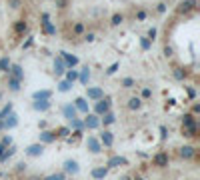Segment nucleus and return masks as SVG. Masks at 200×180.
<instances>
[{"instance_id":"f257e3e1","label":"nucleus","mask_w":200,"mask_h":180,"mask_svg":"<svg viewBox=\"0 0 200 180\" xmlns=\"http://www.w3.org/2000/svg\"><path fill=\"white\" fill-rule=\"evenodd\" d=\"M108 110H110V100H108V98H100V100L96 102V106H94V112L98 114V116H102V114H106Z\"/></svg>"},{"instance_id":"f03ea898","label":"nucleus","mask_w":200,"mask_h":180,"mask_svg":"<svg viewBox=\"0 0 200 180\" xmlns=\"http://www.w3.org/2000/svg\"><path fill=\"white\" fill-rule=\"evenodd\" d=\"M84 128H90V130H94V128H98L100 126V118H98V114H88V116L84 118Z\"/></svg>"},{"instance_id":"7ed1b4c3","label":"nucleus","mask_w":200,"mask_h":180,"mask_svg":"<svg viewBox=\"0 0 200 180\" xmlns=\"http://www.w3.org/2000/svg\"><path fill=\"white\" fill-rule=\"evenodd\" d=\"M86 146H88V150L92 152V154H98V152L102 150V144H100V140H96L94 136H88V140H86Z\"/></svg>"},{"instance_id":"20e7f679","label":"nucleus","mask_w":200,"mask_h":180,"mask_svg":"<svg viewBox=\"0 0 200 180\" xmlns=\"http://www.w3.org/2000/svg\"><path fill=\"white\" fill-rule=\"evenodd\" d=\"M154 166L166 168V166H168V154H166V152H158V154L154 156Z\"/></svg>"},{"instance_id":"39448f33","label":"nucleus","mask_w":200,"mask_h":180,"mask_svg":"<svg viewBox=\"0 0 200 180\" xmlns=\"http://www.w3.org/2000/svg\"><path fill=\"white\" fill-rule=\"evenodd\" d=\"M196 8V0H184V2L178 6V12L180 14H186V12H190V10Z\"/></svg>"},{"instance_id":"423d86ee","label":"nucleus","mask_w":200,"mask_h":180,"mask_svg":"<svg viewBox=\"0 0 200 180\" xmlns=\"http://www.w3.org/2000/svg\"><path fill=\"white\" fill-rule=\"evenodd\" d=\"M60 58H62V62L66 64V66H70V68L78 64V58L72 56V54H68V52H60Z\"/></svg>"},{"instance_id":"0eeeda50","label":"nucleus","mask_w":200,"mask_h":180,"mask_svg":"<svg viewBox=\"0 0 200 180\" xmlns=\"http://www.w3.org/2000/svg\"><path fill=\"white\" fill-rule=\"evenodd\" d=\"M100 144H104V146H112V144H114V134L108 132V130H104V132L100 134Z\"/></svg>"},{"instance_id":"6e6552de","label":"nucleus","mask_w":200,"mask_h":180,"mask_svg":"<svg viewBox=\"0 0 200 180\" xmlns=\"http://www.w3.org/2000/svg\"><path fill=\"white\" fill-rule=\"evenodd\" d=\"M42 152H44V146L42 144H30L28 148H26V154L28 156H40Z\"/></svg>"},{"instance_id":"1a4fd4ad","label":"nucleus","mask_w":200,"mask_h":180,"mask_svg":"<svg viewBox=\"0 0 200 180\" xmlns=\"http://www.w3.org/2000/svg\"><path fill=\"white\" fill-rule=\"evenodd\" d=\"M80 170V166H78V162L76 160H66L64 162V172H68V174H76Z\"/></svg>"},{"instance_id":"9d476101","label":"nucleus","mask_w":200,"mask_h":180,"mask_svg":"<svg viewBox=\"0 0 200 180\" xmlns=\"http://www.w3.org/2000/svg\"><path fill=\"white\" fill-rule=\"evenodd\" d=\"M194 154H196V148H194V146H182V148H180V156L184 158V160L194 158Z\"/></svg>"},{"instance_id":"9b49d317","label":"nucleus","mask_w":200,"mask_h":180,"mask_svg":"<svg viewBox=\"0 0 200 180\" xmlns=\"http://www.w3.org/2000/svg\"><path fill=\"white\" fill-rule=\"evenodd\" d=\"M86 96L90 100H100V98H104V92H102V88H88L86 90Z\"/></svg>"},{"instance_id":"f8f14e48","label":"nucleus","mask_w":200,"mask_h":180,"mask_svg":"<svg viewBox=\"0 0 200 180\" xmlns=\"http://www.w3.org/2000/svg\"><path fill=\"white\" fill-rule=\"evenodd\" d=\"M16 124H18V116H16V114H12V112L8 114V118L2 120V126H4V128H14Z\"/></svg>"},{"instance_id":"ddd939ff","label":"nucleus","mask_w":200,"mask_h":180,"mask_svg":"<svg viewBox=\"0 0 200 180\" xmlns=\"http://www.w3.org/2000/svg\"><path fill=\"white\" fill-rule=\"evenodd\" d=\"M90 174H92V178H94V180H102V178H104L106 174H108V166H98V168H94V170L90 172Z\"/></svg>"},{"instance_id":"4468645a","label":"nucleus","mask_w":200,"mask_h":180,"mask_svg":"<svg viewBox=\"0 0 200 180\" xmlns=\"http://www.w3.org/2000/svg\"><path fill=\"white\" fill-rule=\"evenodd\" d=\"M76 106H74V104H66V106H64L62 108V114H64V116H66L68 120H72V118H76Z\"/></svg>"},{"instance_id":"2eb2a0df","label":"nucleus","mask_w":200,"mask_h":180,"mask_svg":"<svg viewBox=\"0 0 200 180\" xmlns=\"http://www.w3.org/2000/svg\"><path fill=\"white\" fill-rule=\"evenodd\" d=\"M42 26H44V32H46V34H54V32H56V28H54V26L50 24V20H48V14H46V12L42 14Z\"/></svg>"},{"instance_id":"dca6fc26","label":"nucleus","mask_w":200,"mask_h":180,"mask_svg":"<svg viewBox=\"0 0 200 180\" xmlns=\"http://www.w3.org/2000/svg\"><path fill=\"white\" fill-rule=\"evenodd\" d=\"M128 160L124 156H112L110 160H108V166H126Z\"/></svg>"},{"instance_id":"f3484780","label":"nucleus","mask_w":200,"mask_h":180,"mask_svg":"<svg viewBox=\"0 0 200 180\" xmlns=\"http://www.w3.org/2000/svg\"><path fill=\"white\" fill-rule=\"evenodd\" d=\"M8 72L14 76V78H18V80H22V76H24V72H22V66L20 64H12V66L8 68Z\"/></svg>"},{"instance_id":"a211bd4d","label":"nucleus","mask_w":200,"mask_h":180,"mask_svg":"<svg viewBox=\"0 0 200 180\" xmlns=\"http://www.w3.org/2000/svg\"><path fill=\"white\" fill-rule=\"evenodd\" d=\"M74 106H76V110L88 114V102H86V98H76V100H74Z\"/></svg>"},{"instance_id":"6ab92c4d","label":"nucleus","mask_w":200,"mask_h":180,"mask_svg":"<svg viewBox=\"0 0 200 180\" xmlns=\"http://www.w3.org/2000/svg\"><path fill=\"white\" fill-rule=\"evenodd\" d=\"M50 96H52L50 90H38V92H34V94H32L34 100H50Z\"/></svg>"},{"instance_id":"aec40b11","label":"nucleus","mask_w":200,"mask_h":180,"mask_svg":"<svg viewBox=\"0 0 200 180\" xmlns=\"http://www.w3.org/2000/svg\"><path fill=\"white\" fill-rule=\"evenodd\" d=\"M56 140V134L54 132H40V142H44V144H50V142H54Z\"/></svg>"},{"instance_id":"412c9836","label":"nucleus","mask_w":200,"mask_h":180,"mask_svg":"<svg viewBox=\"0 0 200 180\" xmlns=\"http://www.w3.org/2000/svg\"><path fill=\"white\" fill-rule=\"evenodd\" d=\"M26 30H28V24H26L24 20H18V22L14 24V32H16V34H24Z\"/></svg>"},{"instance_id":"4be33fe9","label":"nucleus","mask_w":200,"mask_h":180,"mask_svg":"<svg viewBox=\"0 0 200 180\" xmlns=\"http://www.w3.org/2000/svg\"><path fill=\"white\" fill-rule=\"evenodd\" d=\"M48 108H50V100H36L34 102V110H48Z\"/></svg>"},{"instance_id":"5701e85b","label":"nucleus","mask_w":200,"mask_h":180,"mask_svg":"<svg viewBox=\"0 0 200 180\" xmlns=\"http://www.w3.org/2000/svg\"><path fill=\"white\" fill-rule=\"evenodd\" d=\"M140 106H142V100H140L138 96H134V98L128 100V108H130V110H138Z\"/></svg>"},{"instance_id":"b1692460","label":"nucleus","mask_w":200,"mask_h":180,"mask_svg":"<svg viewBox=\"0 0 200 180\" xmlns=\"http://www.w3.org/2000/svg\"><path fill=\"white\" fill-rule=\"evenodd\" d=\"M8 86H10V90H12V92H18L20 90V80L14 78V76H10V78H8Z\"/></svg>"},{"instance_id":"393cba45","label":"nucleus","mask_w":200,"mask_h":180,"mask_svg":"<svg viewBox=\"0 0 200 180\" xmlns=\"http://www.w3.org/2000/svg\"><path fill=\"white\" fill-rule=\"evenodd\" d=\"M102 116H104V118H102V120H100V122H102V124H104V126H108V124H112V122H114V120H116V116H114V114H112L110 110H108L106 114H102Z\"/></svg>"},{"instance_id":"a878e982","label":"nucleus","mask_w":200,"mask_h":180,"mask_svg":"<svg viewBox=\"0 0 200 180\" xmlns=\"http://www.w3.org/2000/svg\"><path fill=\"white\" fill-rule=\"evenodd\" d=\"M64 68H66V64L62 62V58L54 60V70H56V74H64Z\"/></svg>"},{"instance_id":"bb28decb","label":"nucleus","mask_w":200,"mask_h":180,"mask_svg":"<svg viewBox=\"0 0 200 180\" xmlns=\"http://www.w3.org/2000/svg\"><path fill=\"white\" fill-rule=\"evenodd\" d=\"M196 132H198L196 124H192V126H184V136H188V138H192V136H196Z\"/></svg>"},{"instance_id":"cd10ccee","label":"nucleus","mask_w":200,"mask_h":180,"mask_svg":"<svg viewBox=\"0 0 200 180\" xmlns=\"http://www.w3.org/2000/svg\"><path fill=\"white\" fill-rule=\"evenodd\" d=\"M70 126H72L74 130H82L84 124H82V120H80V118H72V120H70Z\"/></svg>"},{"instance_id":"c85d7f7f","label":"nucleus","mask_w":200,"mask_h":180,"mask_svg":"<svg viewBox=\"0 0 200 180\" xmlns=\"http://www.w3.org/2000/svg\"><path fill=\"white\" fill-rule=\"evenodd\" d=\"M192 124H196V122H194V116H192V114H184V118H182V126H192Z\"/></svg>"},{"instance_id":"c756f323","label":"nucleus","mask_w":200,"mask_h":180,"mask_svg":"<svg viewBox=\"0 0 200 180\" xmlns=\"http://www.w3.org/2000/svg\"><path fill=\"white\" fill-rule=\"evenodd\" d=\"M10 112H12V104H10V102H8V104L4 106L2 110H0V120H4V118H6V116H8Z\"/></svg>"},{"instance_id":"7c9ffc66","label":"nucleus","mask_w":200,"mask_h":180,"mask_svg":"<svg viewBox=\"0 0 200 180\" xmlns=\"http://www.w3.org/2000/svg\"><path fill=\"white\" fill-rule=\"evenodd\" d=\"M66 80L72 84L74 80H78V72H76V70H68V72H66Z\"/></svg>"},{"instance_id":"2f4dec72","label":"nucleus","mask_w":200,"mask_h":180,"mask_svg":"<svg viewBox=\"0 0 200 180\" xmlns=\"http://www.w3.org/2000/svg\"><path fill=\"white\" fill-rule=\"evenodd\" d=\"M70 88H72V84H70L68 80H62V82L58 84V90H60V92H68Z\"/></svg>"},{"instance_id":"473e14b6","label":"nucleus","mask_w":200,"mask_h":180,"mask_svg":"<svg viewBox=\"0 0 200 180\" xmlns=\"http://www.w3.org/2000/svg\"><path fill=\"white\" fill-rule=\"evenodd\" d=\"M78 78H80V82H82V84H86V82H88V78H90L88 68H84V70H82V74H78Z\"/></svg>"},{"instance_id":"72a5a7b5","label":"nucleus","mask_w":200,"mask_h":180,"mask_svg":"<svg viewBox=\"0 0 200 180\" xmlns=\"http://www.w3.org/2000/svg\"><path fill=\"white\" fill-rule=\"evenodd\" d=\"M56 136H60V138H68V136H70V128H66V126L58 128V134Z\"/></svg>"},{"instance_id":"f704fd0d","label":"nucleus","mask_w":200,"mask_h":180,"mask_svg":"<svg viewBox=\"0 0 200 180\" xmlns=\"http://www.w3.org/2000/svg\"><path fill=\"white\" fill-rule=\"evenodd\" d=\"M8 68H10L8 58H2V60H0V70H2V72H8Z\"/></svg>"},{"instance_id":"c9c22d12","label":"nucleus","mask_w":200,"mask_h":180,"mask_svg":"<svg viewBox=\"0 0 200 180\" xmlns=\"http://www.w3.org/2000/svg\"><path fill=\"white\" fill-rule=\"evenodd\" d=\"M122 20H124V16H122V14H114V16H112V20H110V22H112V26H118V24L122 22Z\"/></svg>"},{"instance_id":"e433bc0d","label":"nucleus","mask_w":200,"mask_h":180,"mask_svg":"<svg viewBox=\"0 0 200 180\" xmlns=\"http://www.w3.org/2000/svg\"><path fill=\"white\" fill-rule=\"evenodd\" d=\"M44 180H64V172H56V174H50V176H46Z\"/></svg>"},{"instance_id":"4c0bfd02","label":"nucleus","mask_w":200,"mask_h":180,"mask_svg":"<svg viewBox=\"0 0 200 180\" xmlns=\"http://www.w3.org/2000/svg\"><path fill=\"white\" fill-rule=\"evenodd\" d=\"M72 32H74V34H82V32H84V24L82 22H76V24H74V28H72Z\"/></svg>"},{"instance_id":"58836bf2","label":"nucleus","mask_w":200,"mask_h":180,"mask_svg":"<svg viewBox=\"0 0 200 180\" xmlns=\"http://www.w3.org/2000/svg\"><path fill=\"white\" fill-rule=\"evenodd\" d=\"M122 86H124V88H132V86H134V80H132V78H122Z\"/></svg>"},{"instance_id":"ea45409f","label":"nucleus","mask_w":200,"mask_h":180,"mask_svg":"<svg viewBox=\"0 0 200 180\" xmlns=\"http://www.w3.org/2000/svg\"><path fill=\"white\" fill-rule=\"evenodd\" d=\"M8 6L10 8H20V0H8Z\"/></svg>"},{"instance_id":"a19ab883","label":"nucleus","mask_w":200,"mask_h":180,"mask_svg":"<svg viewBox=\"0 0 200 180\" xmlns=\"http://www.w3.org/2000/svg\"><path fill=\"white\" fill-rule=\"evenodd\" d=\"M84 40H86V42H94V40H96V36L92 34V32H88V34L84 36Z\"/></svg>"},{"instance_id":"79ce46f5","label":"nucleus","mask_w":200,"mask_h":180,"mask_svg":"<svg viewBox=\"0 0 200 180\" xmlns=\"http://www.w3.org/2000/svg\"><path fill=\"white\" fill-rule=\"evenodd\" d=\"M174 76H176L178 80H182V78H184V72H182L180 68H176V70H174Z\"/></svg>"},{"instance_id":"37998d69","label":"nucleus","mask_w":200,"mask_h":180,"mask_svg":"<svg viewBox=\"0 0 200 180\" xmlns=\"http://www.w3.org/2000/svg\"><path fill=\"white\" fill-rule=\"evenodd\" d=\"M0 144H4V146H10V144H12V138H10V136H4V138H2V142H0Z\"/></svg>"},{"instance_id":"c03bdc74","label":"nucleus","mask_w":200,"mask_h":180,"mask_svg":"<svg viewBox=\"0 0 200 180\" xmlns=\"http://www.w3.org/2000/svg\"><path fill=\"white\" fill-rule=\"evenodd\" d=\"M116 70H118V62H114V64H112V66H110V68H108V70H106V72H108V74H114V72H116Z\"/></svg>"},{"instance_id":"a18cd8bd","label":"nucleus","mask_w":200,"mask_h":180,"mask_svg":"<svg viewBox=\"0 0 200 180\" xmlns=\"http://www.w3.org/2000/svg\"><path fill=\"white\" fill-rule=\"evenodd\" d=\"M156 38V28H150L148 30V40H154Z\"/></svg>"},{"instance_id":"49530a36","label":"nucleus","mask_w":200,"mask_h":180,"mask_svg":"<svg viewBox=\"0 0 200 180\" xmlns=\"http://www.w3.org/2000/svg\"><path fill=\"white\" fill-rule=\"evenodd\" d=\"M150 96H152V90H150V88H144V90H142V98H150Z\"/></svg>"},{"instance_id":"de8ad7c7","label":"nucleus","mask_w":200,"mask_h":180,"mask_svg":"<svg viewBox=\"0 0 200 180\" xmlns=\"http://www.w3.org/2000/svg\"><path fill=\"white\" fill-rule=\"evenodd\" d=\"M148 46H150V40H148V38H142V48L148 50Z\"/></svg>"},{"instance_id":"09e8293b","label":"nucleus","mask_w":200,"mask_h":180,"mask_svg":"<svg viewBox=\"0 0 200 180\" xmlns=\"http://www.w3.org/2000/svg\"><path fill=\"white\" fill-rule=\"evenodd\" d=\"M156 10H158V12L162 14V12H164V10H166V4H164V2H160L158 6H156Z\"/></svg>"},{"instance_id":"8fccbe9b","label":"nucleus","mask_w":200,"mask_h":180,"mask_svg":"<svg viewBox=\"0 0 200 180\" xmlns=\"http://www.w3.org/2000/svg\"><path fill=\"white\" fill-rule=\"evenodd\" d=\"M66 2H68V0H56V4H58L60 8H64V6H66Z\"/></svg>"},{"instance_id":"3c124183","label":"nucleus","mask_w":200,"mask_h":180,"mask_svg":"<svg viewBox=\"0 0 200 180\" xmlns=\"http://www.w3.org/2000/svg\"><path fill=\"white\" fill-rule=\"evenodd\" d=\"M164 54H166V56H172V48L166 46V48H164Z\"/></svg>"},{"instance_id":"603ef678","label":"nucleus","mask_w":200,"mask_h":180,"mask_svg":"<svg viewBox=\"0 0 200 180\" xmlns=\"http://www.w3.org/2000/svg\"><path fill=\"white\" fill-rule=\"evenodd\" d=\"M32 42H34V40H32V38H28V40L24 42V48H30V46H32Z\"/></svg>"},{"instance_id":"864d4df0","label":"nucleus","mask_w":200,"mask_h":180,"mask_svg":"<svg viewBox=\"0 0 200 180\" xmlns=\"http://www.w3.org/2000/svg\"><path fill=\"white\" fill-rule=\"evenodd\" d=\"M200 112V104H194V108H192V114H198Z\"/></svg>"},{"instance_id":"5fc2aeb1","label":"nucleus","mask_w":200,"mask_h":180,"mask_svg":"<svg viewBox=\"0 0 200 180\" xmlns=\"http://www.w3.org/2000/svg\"><path fill=\"white\" fill-rule=\"evenodd\" d=\"M146 18V12H138V20H144Z\"/></svg>"},{"instance_id":"6e6d98bb","label":"nucleus","mask_w":200,"mask_h":180,"mask_svg":"<svg viewBox=\"0 0 200 180\" xmlns=\"http://www.w3.org/2000/svg\"><path fill=\"white\" fill-rule=\"evenodd\" d=\"M4 148H6V146H4V144H0V154H2V152H4Z\"/></svg>"},{"instance_id":"4d7b16f0","label":"nucleus","mask_w":200,"mask_h":180,"mask_svg":"<svg viewBox=\"0 0 200 180\" xmlns=\"http://www.w3.org/2000/svg\"><path fill=\"white\" fill-rule=\"evenodd\" d=\"M120 180H132V178H130V176H122Z\"/></svg>"},{"instance_id":"13d9d810","label":"nucleus","mask_w":200,"mask_h":180,"mask_svg":"<svg viewBox=\"0 0 200 180\" xmlns=\"http://www.w3.org/2000/svg\"><path fill=\"white\" fill-rule=\"evenodd\" d=\"M132 180H144V178H142V176H134Z\"/></svg>"},{"instance_id":"bf43d9fd","label":"nucleus","mask_w":200,"mask_h":180,"mask_svg":"<svg viewBox=\"0 0 200 180\" xmlns=\"http://www.w3.org/2000/svg\"><path fill=\"white\" fill-rule=\"evenodd\" d=\"M2 128H4V126H2V120H0V130H2Z\"/></svg>"}]
</instances>
